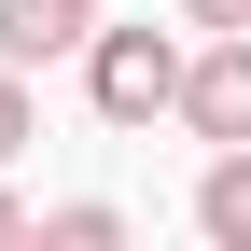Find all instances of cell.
Listing matches in <instances>:
<instances>
[{"label": "cell", "mask_w": 251, "mask_h": 251, "mask_svg": "<svg viewBox=\"0 0 251 251\" xmlns=\"http://www.w3.org/2000/svg\"><path fill=\"white\" fill-rule=\"evenodd\" d=\"M181 70H196L181 28H98V42H84V98H98V126H181Z\"/></svg>", "instance_id": "6da1fadb"}, {"label": "cell", "mask_w": 251, "mask_h": 251, "mask_svg": "<svg viewBox=\"0 0 251 251\" xmlns=\"http://www.w3.org/2000/svg\"><path fill=\"white\" fill-rule=\"evenodd\" d=\"M181 140H251V28H209L196 70H181Z\"/></svg>", "instance_id": "7a4b0ae2"}, {"label": "cell", "mask_w": 251, "mask_h": 251, "mask_svg": "<svg viewBox=\"0 0 251 251\" xmlns=\"http://www.w3.org/2000/svg\"><path fill=\"white\" fill-rule=\"evenodd\" d=\"M98 0H0V56H14V70H56V56H84L98 42Z\"/></svg>", "instance_id": "3957f363"}, {"label": "cell", "mask_w": 251, "mask_h": 251, "mask_svg": "<svg viewBox=\"0 0 251 251\" xmlns=\"http://www.w3.org/2000/svg\"><path fill=\"white\" fill-rule=\"evenodd\" d=\"M196 237H209V251H251V140H224V153L196 168Z\"/></svg>", "instance_id": "277c9868"}, {"label": "cell", "mask_w": 251, "mask_h": 251, "mask_svg": "<svg viewBox=\"0 0 251 251\" xmlns=\"http://www.w3.org/2000/svg\"><path fill=\"white\" fill-rule=\"evenodd\" d=\"M42 251H126V209L112 196H56L42 209Z\"/></svg>", "instance_id": "5b68a950"}, {"label": "cell", "mask_w": 251, "mask_h": 251, "mask_svg": "<svg viewBox=\"0 0 251 251\" xmlns=\"http://www.w3.org/2000/svg\"><path fill=\"white\" fill-rule=\"evenodd\" d=\"M14 153H28V70L0 56V168H14Z\"/></svg>", "instance_id": "8992f818"}, {"label": "cell", "mask_w": 251, "mask_h": 251, "mask_svg": "<svg viewBox=\"0 0 251 251\" xmlns=\"http://www.w3.org/2000/svg\"><path fill=\"white\" fill-rule=\"evenodd\" d=\"M181 28H196V42L209 28H251V0H181Z\"/></svg>", "instance_id": "52a82bcc"}, {"label": "cell", "mask_w": 251, "mask_h": 251, "mask_svg": "<svg viewBox=\"0 0 251 251\" xmlns=\"http://www.w3.org/2000/svg\"><path fill=\"white\" fill-rule=\"evenodd\" d=\"M0 237H42V209H28V196H14V181H0Z\"/></svg>", "instance_id": "ba28073f"}]
</instances>
